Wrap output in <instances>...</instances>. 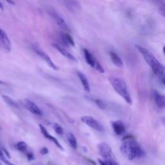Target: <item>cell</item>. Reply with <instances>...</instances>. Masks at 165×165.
I'll return each instance as SVG.
<instances>
[{"label": "cell", "mask_w": 165, "mask_h": 165, "mask_svg": "<svg viewBox=\"0 0 165 165\" xmlns=\"http://www.w3.org/2000/svg\"><path fill=\"white\" fill-rule=\"evenodd\" d=\"M120 148L122 154L130 161L135 158L141 157L145 154V152L132 135H126L123 139Z\"/></svg>", "instance_id": "cell-1"}, {"label": "cell", "mask_w": 165, "mask_h": 165, "mask_svg": "<svg viewBox=\"0 0 165 165\" xmlns=\"http://www.w3.org/2000/svg\"><path fill=\"white\" fill-rule=\"evenodd\" d=\"M135 47L143 56L145 61L151 66L154 74L157 75L162 83L165 85V66L161 64L153 54L147 49L139 45H135Z\"/></svg>", "instance_id": "cell-2"}, {"label": "cell", "mask_w": 165, "mask_h": 165, "mask_svg": "<svg viewBox=\"0 0 165 165\" xmlns=\"http://www.w3.org/2000/svg\"><path fill=\"white\" fill-rule=\"evenodd\" d=\"M109 80L116 92L119 94L126 101V103L131 104L132 103V98L130 97V95L129 94L127 87H126L125 81L122 79L115 77V76L109 77Z\"/></svg>", "instance_id": "cell-3"}, {"label": "cell", "mask_w": 165, "mask_h": 165, "mask_svg": "<svg viewBox=\"0 0 165 165\" xmlns=\"http://www.w3.org/2000/svg\"><path fill=\"white\" fill-rule=\"evenodd\" d=\"M32 48L35 51V52H36L38 56H40L41 58L43 59L50 68L53 70H54V71H58L59 70L58 66L52 61V60L51 59V58H50V56L47 54L41 48L38 44L37 43L33 44Z\"/></svg>", "instance_id": "cell-4"}, {"label": "cell", "mask_w": 165, "mask_h": 165, "mask_svg": "<svg viewBox=\"0 0 165 165\" xmlns=\"http://www.w3.org/2000/svg\"><path fill=\"white\" fill-rule=\"evenodd\" d=\"M80 119L85 125L90 126V128H93L94 130H96L100 132H103L104 131V127L103 125L93 117L85 116H82Z\"/></svg>", "instance_id": "cell-5"}, {"label": "cell", "mask_w": 165, "mask_h": 165, "mask_svg": "<svg viewBox=\"0 0 165 165\" xmlns=\"http://www.w3.org/2000/svg\"><path fill=\"white\" fill-rule=\"evenodd\" d=\"M48 12L52 16V18L55 20L58 26L61 28L65 32H70V28L68 26V25L66 24L64 19H63L58 12L55 10H54V9L50 8L48 10Z\"/></svg>", "instance_id": "cell-6"}, {"label": "cell", "mask_w": 165, "mask_h": 165, "mask_svg": "<svg viewBox=\"0 0 165 165\" xmlns=\"http://www.w3.org/2000/svg\"><path fill=\"white\" fill-rule=\"evenodd\" d=\"M98 150L100 155L104 159V161H107L113 159L112 151L110 146L105 143L101 142L98 145Z\"/></svg>", "instance_id": "cell-7"}, {"label": "cell", "mask_w": 165, "mask_h": 165, "mask_svg": "<svg viewBox=\"0 0 165 165\" xmlns=\"http://www.w3.org/2000/svg\"><path fill=\"white\" fill-rule=\"evenodd\" d=\"M0 45L7 52L11 51L12 45L11 40L8 35L1 28H0Z\"/></svg>", "instance_id": "cell-8"}, {"label": "cell", "mask_w": 165, "mask_h": 165, "mask_svg": "<svg viewBox=\"0 0 165 165\" xmlns=\"http://www.w3.org/2000/svg\"><path fill=\"white\" fill-rule=\"evenodd\" d=\"M23 104L27 110H28L32 114H34V115L41 116L43 114L42 111L39 109V106L31 100L28 99H24Z\"/></svg>", "instance_id": "cell-9"}, {"label": "cell", "mask_w": 165, "mask_h": 165, "mask_svg": "<svg viewBox=\"0 0 165 165\" xmlns=\"http://www.w3.org/2000/svg\"><path fill=\"white\" fill-rule=\"evenodd\" d=\"M63 5L68 9L69 11H71L73 13H75L81 10V6L80 3L78 1H62Z\"/></svg>", "instance_id": "cell-10"}, {"label": "cell", "mask_w": 165, "mask_h": 165, "mask_svg": "<svg viewBox=\"0 0 165 165\" xmlns=\"http://www.w3.org/2000/svg\"><path fill=\"white\" fill-rule=\"evenodd\" d=\"M111 123H112L111 125H112L114 132L116 135H122L125 132V125L121 121H112Z\"/></svg>", "instance_id": "cell-11"}, {"label": "cell", "mask_w": 165, "mask_h": 165, "mask_svg": "<svg viewBox=\"0 0 165 165\" xmlns=\"http://www.w3.org/2000/svg\"><path fill=\"white\" fill-rule=\"evenodd\" d=\"M53 47H54V48L58 50L60 54H61V55L65 57V58H66L67 59L71 60V61H72L74 62H75V63L78 62V59H76V58L74 55L70 53L69 52H68L67 50L65 49L64 48L60 47L59 45H58V44H53Z\"/></svg>", "instance_id": "cell-12"}, {"label": "cell", "mask_w": 165, "mask_h": 165, "mask_svg": "<svg viewBox=\"0 0 165 165\" xmlns=\"http://www.w3.org/2000/svg\"><path fill=\"white\" fill-rule=\"evenodd\" d=\"M39 128H40V130H41V133H42V134L43 135L44 137L47 138V139H49V140L52 141L59 148H60L61 150H63V148L62 147V146L60 145V143L58 142V141L57 140V139L54 137H53L52 135H51L50 134H49V132H47L46 128L44 127V126L42 125H41V124L39 125Z\"/></svg>", "instance_id": "cell-13"}, {"label": "cell", "mask_w": 165, "mask_h": 165, "mask_svg": "<svg viewBox=\"0 0 165 165\" xmlns=\"http://www.w3.org/2000/svg\"><path fill=\"white\" fill-rule=\"evenodd\" d=\"M77 74L78 75V78H79V79H80L81 84L82 85V87H83L84 90L86 92H90V88L89 82H88L87 76L81 72H78Z\"/></svg>", "instance_id": "cell-14"}, {"label": "cell", "mask_w": 165, "mask_h": 165, "mask_svg": "<svg viewBox=\"0 0 165 165\" xmlns=\"http://www.w3.org/2000/svg\"><path fill=\"white\" fill-rule=\"evenodd\" d=\"M83 52L85 55V58L86 60L87 63L92 68L95 67V64H96V59L94 58L92 54L90 52V51L87 49H83Z\"/></svg>", "instance_id": "cell-15"}, {"label": "cell", "mask_w": 165, "mask_h": 165, "mask_svg": "<svg viewBox=\"0 0 165 165\" xmlns=\"http://www.w3.org/2000/svg\"><path fill=\"white\" fill-rule=\"evenodd\" d=\"M110 56L114 65L119 68L123 67V62L122 59L120 58V57L116 52L112 51L110 52Z\"/></svg>", "instance_id": "cell-16"}, {"label": "cell", "mask_w": 165, "mask_h": 165, "mask_svg": "<svg viewBox=\"0 0 165 165\" xmlns=\"http://www.w3.org/2000/svg\"><path fill=\"white\" fill-rule=\"evenodd\" d=\"M154 101L157 106L161 109L165 108V96L157 92L155 93Z\"/></svg>", "instance_id": "cell-17"}, {"label": "cell", "mask_w": 165, "mask_h": 165, "mask_svg": "<svg viewBox=\"0 0 165 165\" xmlns=\"http://www.w3.org/2000/svg\"><path fill=\"white\" fill-rule=\"evenodd\" d=\"M61 37L63 42L65 43L66 44L71 45L72 47L75 46L74 39H73V38L71 37V35H69L68 33L62 32L61 34Z\"/></svg>", "instance_id": "cell-18"}, {"label": "cell", "mask_w": 165, "mask_h": 165, "mask_svg": "<svg viewBox=\"0 0 165 165\" xmlns=\"http://www.w3.org/2000/svg\"><path fill=\"white\" fill-rule=\"evenodd\" d=\"M67 139L70 145L71 146V147L73 149H77L78 147V142L76 138L74 136V135L72 133H68L67 135Z\"/></svg>", "instance_id": "cell-19"}, {"label": "cell", "mask_w": 165, "mask_h": 165, "mask_svg": "<svg viewBox=\"0 0 165 165\" xmlns=\"http://www.w3.org/2000/svg\"><path fill=\"white\" fill-rule=\"evenodd\" d=\"M2 99H4L5 102L7 104H8V105L16 108V109L18 108V104L16 103V102H15L10 97L6 96V95H2Z\"/></svg>", "instance_id": "cell-20"}, {"label": "cell", "mask_w": 165, "mask_h": 165, "mask_svg": "<svg viewBox=\"0 0 165 165\" xmlns=\"http://www.w3.org/2000/svg\"><path fill=\"white\" fill-rule=\"evenodd\" d=\"M155 4H157L159 12L165 18V3L161 1H155Z\"/></svg>", "instance_id": "cell-21"}, {"label": "cell", "mask_w": 165, "mask_h": 165, "mask_svg": "<svg viewBox=\"0 0 165 165\" xmlns=\"http://www.w3.org/2000/svg\"><path fill=\"white\" fill-rule=\"evenodd\" d=\"M17 148L18 150L22 152H25L27 150V145L24 141H20L17 144Z\"/></svg>", "instance_id": "cell-22"}, {"label": "cell", "mask_w": 165, "mask_h": 165, "mask_svg": "<svg viewBox=\"0 0 165 165\" xmlns=\"http://www.w3.org/2000/svg\"><path fill=\"white\" fill-rule=\"evenodd\" d=\"M53 128L54 130L56 133L59 135H63V129L61 127V125H59L58 123H54L53 125Z\"/></svg>", "instance_id": "cell-23"}, {"label": "cell", "mask_w": 165, "mask_h": 165, "mask_svg": "<svg viewBox=\"0 0 165 165\" xmlns=\"http://www.w3.org/2000/svg\"><path fill=\"white\" fill-rule=\"evenodd\" d=\"M94 101L95 103L96 104V105L99 108H100L101 109H105L106 108V104L104 103L102 100L97 99H94Z\"/></svg>", "instance_id": "cell-24"}, {"label": "cell", "mask_w": 165, "mask_h": 165, "mask_svg": "<svg viewBox=\"0 0 165 165\" xmlns=\"http://www.w3.org/2000/svg\"><path fill=\"white\" fill-rule=\"evenodd\" d=\"M95 68H96L97 71L99 72H100V73H104V69H103V66L101 65V64L100 63L98 62L97 60H96V64H95V67H94Z\"/></svg>", "instance_id": "cell-25"}, {"label": "cell", "mask_w": 165, "mask_h": 165, "mask_svg": "<svg viewBox=\"0 0 165 165\" xmlns=\"http://www.w3.org/2000/svg\"><path fill=\"white\" fill-rule=\"evenodd\" d=\"M0 159H1L5 163H6L8 161V160L5 157V155H4V152H3V150H1V148H0Z\"/></svg>", "instance_id": "cell-26"}, {"label": "cell", "mask_w": 165, "mask_h": 165, "mask_svg": "<svg viewBox=\"0 0 165 165\" xmlns=\"http://www.w3.org/2000/svg\"><path fill=\"white\" fill-rule=\"evenodd\" d=\"M108 165H119V164L117 163V162L112 159L107 160V161H104Z\"/></svg>", "instance_id": "cell-27"}, {"label": "cell", "mask_w": 165, "mask_h": 165, "mask_svg": "<svg viewBox=\"0 0 165 165\" xmlns=\"http://www.w3.org/2000/svg\"><path fill=\"white\" fill-rule=\"evenodd\" d=\"M27 159L30 161L35 159L34 155L32 153H31V152H28V153L27 154Z\"/></svg>", "instance_id": "cell-28"}, {"label": "cell", "mask_w": 165, "mask_h": 165, "mask_svg": "<svg viewBox=\"0 0 165 165\" xmlns=\"http://www.w3.org/2000/svg\"><path fill=\"white\" fill-rule=\"evenodd\" d=\"M40 153L42 155H46L49 153V149L47 147H43L41 148V150H40Z\"/></svg>", "instance_id": "cell-29"}, {"label": "cell", "mask_w": 165, "mask_h": 165, "mask_svg": "<svg viewBox=\"0 0 165 165\" xmlns=\"http://www.w3.org/2000/svg\"><path fill=\"white\" fill-rule=\"evenodd\" d=\"M3 152H4V153L6 155V156H7L8 159H11V155L10 154H9V152L6 150V149L5 148H3Z\"/></svg>", "instance_id": "cell-30"}, {"label": "cell", "mask_w": 165, "mask_h": 165, "mask_svg": "<svg viewBox=\"0 0 165 165\" xmlns=\"http://www.w3.org/2000/svg\"><path fill=\"white\" fill-rule=\"evenodd\" d=\"M98 162H99V163L100 165H108L105 162H104V161L103 160H101V159H98Z\"/></svg>", "instance_id": "cell-31"}, {"label": "cell", "mask_w": 165, "mask_h": 165, "mask_svg": "<svg viewBox=\"0 0 165 165\" xmlns=\"http://www.w3.org/2000/svg\"><path fill=\"white\" fill-rule=\"evenodd\" d=\"M0 9H1V11H4V5L1 4V2L0 1Z\"/></svg>", "instance_id": "cell-32"}, {"label": "cell", "mask_w": 165, "mask_h": 165, "mask_svg": "<svg viewBox=\"0 0 165 165\" xmlns=\"http://www.w3.org/2000/svg\"><path fill=\"white\" fill-rule=\"evenodd\" d=\"M7 3H8V4H11V5H15V2L14 1H10V0H8V1H7Z\"/></svg>", "instance_id": "cell-33"}, {"label": "cell", "mask_w": 165, "mask_h": 165, "mask_svg": "<svg viewBox=\"0 0 165 165\" xmlns=\"http://www.w3.org/2000/svg\"><path fill=\"white\" fill-rule=\"evenodd\" d=\"M0 85H7V84L6 83V82H5L4 81L0 80Z\"/></svg>", "instance_id": "cell-34"}, {"label": "cell", "mask_w": 165, "mask_h": 165, "mask_svg": "<svg viewBox=\"0 0 165 165\" xmlns=\"http://www.w3.org/2000/svg\"><path fill=\"white\" fill-rule=\"evenodd\" d=\"M6 164V165H15V164H12V163H11V162H9L8 161L7 162V163H5Z\"/></svg>", "instance_id": "cell-35"}, {"label": "cell", "mask_w": 165, "mask_h": 165, "mask_svg": "<svg viewBox=\"0 0 165 165\" xmlns=\"http://www.w3.org/2000/svg\"><path fill=\"white\" fill-rule=\"evenodd\" d=\"M163 52H164V55H165V46L163 47Z\"/></svg>", "instance_id": "cell-36"}, {"label": "cell", "mask_w": 165, "mask_h": 165, "mask_svg": "<svg viewBox=\"0 0 165 165\" xmlns=\"http://www.w3.org/2000/svg\"><path fill=\"white\" fill-rule=\"evenodd\" d=\"M0 165H1V163H0Z\"/></svg>", "instance_id": "cell-37"}, {"label": "cell", "mask_w": 165, "mask_h": 165, "mask_svg": "<svg viewBox=\"0 0 165 165\" xmlns=\"http://www.w3.org/2000/svg\"><path fill=\"white\" fill-rule=\"evenodd\" d=\"M0 129H1V128H0Z\"/></svg>", "instance_id": "cell-38"}]
</instances>
